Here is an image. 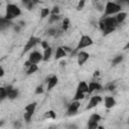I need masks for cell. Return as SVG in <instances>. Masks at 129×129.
<instances>
[{"instance_id":"cell-48","label":"cell","mask_w":129,"mask_h":129,"mask_svg":"<svg viewBox=\"0 0 129 129\" xmlns=\"http://www.w3.org/2000/svg\"><path fill=\"white\" fill-rule=\"evenodd\" d=\"M99 129H103V127H99Z\"/></svg>"},{"instance_id":"cell-1","label":"cell","mask_w":129,"mask_h":129,"mask_svg":"<svg viewBox=\"0 0 129 129\" xmlns=\"http://www.w3.org/2000/svg\"><path fill=\"white\" fill-rule=\"evenodd\" d=\"M20 9L18 8L16 5L13 4H9L6 7V15H5V19L7 20H11L12 18L16 17L18 15H20Z\"/></svg>"},{"instance_id":"cell-4","label":"cell","mask_w":129,"mask_h":129,"mask_svg":"<svg viewBox=\"0 0 129 129\" xmlns=\"http://www.w3.org/2000/svg\"><path fill=\"white\" fill-rule=\"evenodd\" d=\"M41 60H42V56L39 54V51H34L29 56V61L28 62H29L31 65H36Z\"/></svg>"},{"instance_id":"cell-33","label":"cell","mask_w":129,"mask_h":129,"mask_svg":"<svg viewBox=\"0 0 129 129\" xmlns=\"http://www.w3.org/2000/svg\"><path fill=\"white\" fill-rule=\"evenodd\" d=\"M42 92H44V90H42V87H41V86H39V87H37V88H36V91H35V93H36V94H41Z\"/></svg>"},{"instance_id":"cell-34","label":"cell","mask_w":129,"mask_h":129,"mask_svg":"<svg viewBox=\"0 0 129 129\" xmlns=\"http://www.w3.org/2000/svg\"><path fill=\"white\" fill-rule=\"evenodd\" d=\"M56 30L55 29V28H50V29L49 30V33L50 35H55L56 34Z\"/></svg>"},{"instance_id":"cell-43","label":"cell","mask_w":129,"mask_h":129,"mask_svg":"<svg viewBox=\"0 0 129 129\" xmlns=\"http://www.w3.org/2000/svg\"><path fill=\"white\" fill-rule=\"evenodd\" d=\"M24 66H25V67H30V66H31V64H30V63H29V62H28V61H27L26 63H25V65H24Z\"/></svg>"},{"instance_id":"cell-9","label":"cell","mask_w":129,"mask_h":129,"mask_svg":"<svg viewBox=\"0 0 129 129\" xmlns=\"http://www.w3.org/2000/svg\"><path fill=\"white\" fill-rule=\"evenodd\" d=\"M10 24H12L10 20L5 19V17H0V30L6 29L7 27L10 26Z\"/></svg>"},{"instance_id":"cell-40","label":"cell","mask_w":129,"mask_h":129,"mask_svg":"<svg viewBox=\"0 0 129 129\" xmlns=\"http://www.w3.org/2000/svg\"><path fill=\"white\" fill-rule=\"evenodd\" d=\"M99 24H100V28H101L102 30H104V29H105V25H104V23H103V22L101 21V22L99 23Z\"/></svg>"},{"instance_id":"cell-2","label":"cell","mask_w":129,"mask_h":129,"mask_svg":"<svg viewBox=\"0 0 129 129\" xmlns=\"http://www.w3.org/2000/svg\"><path fill=\"white\" fill-rule=\"evenodd\" d=\"M120 5H118L116 3H113V2H108L107 5H106V10H105V14L106 15H109V14H113V13H116L118 11H120Z\"/></svg>"},{"instance_id":"cell-45","label":"cell","mask_w":129,"mask_h":129,"mask_svg":"<svg viewBox=\"0 0 129 129\" xmlns=\"http://www.w3.org/2000/svg\"><path fill=\"white\" fill-rule=\"evenodd\" d=\"M14 29H15V31H19V26H15Z\"/></svg>"},{"instance_id":"cell-6","label":"cell","mask_w":129,"mask_h":129,"mask_svg":"<svg viewBox=\"0 0 129 129\" xmlns=\"http://www.w3.org/2000/svg\"><path fill=\"white\" fill-rule=\"evenodd\" d=\"M103 23H104L105 27H112V28H114V27L117 25L118 22H117V20H116V18H114V17H109V18H106Z\"/></svg>"},{"instance_id":"cell-27","label":"cell","mask_w":129,"mask_h":129,"mask_svg":"<svg viewBox=\"0 0 129 129\" xmlns=\"http://www.w3.org/2000/svg\"><path fill=\"white\" fill-rule=\"evenodd\" d=\"M123 60V58L121 56H116L115 59L113 60V65H116V64H118V63H120V62Z\"/></svg>"},{"instance_id":"cell-15","label":"cell","mask_w":129,"mask_h":129,"mask_svg":"<svg viewBox=\"0 0 129 129\" xmlns=\"http://www.w3.org/2000/svg\"><path fill=\"white\" fill-rule=\"evenodd\" d=\"M100 119H101L100 115H98V114H93V115L91 116L90 119H89V124H91V123H98V121H100Z\"/></svg>"},{"instance_id":"cell-11","label":"cell","mask_w":129,"mask_h":129,"mask_svg":"<svg viewBox=\"0 0 129 129\" xmlns=\"http://www.w3.org/2000/svg\"><path fill=\"white\" fill-rule=\"evenodd\" d=\"M101 101V97H99V96H95V97H92V99H91V101L89 103V106H88V109H91V108H93L95 107L96 105Z\"/></svg>"},{"instance_id":"cell-22","label":"cell","mask_w":129,"mask_h":129,"mask_svg":"<svg viewBox=\"0 0 129 129\" xmlns=\"http://www.w3.org/2000/svg\"><path fill=\"white\" fill-rule=\"evenodd\" d=\"M6 91H5V88H2V87H0V100H2L5 98L6 96Z\"/></svg>"},{"instance_id":"cell-20","label":"cell","mask_w":129,"mask_h":129,"mask_svg":"<svg viewBox=\"0 0 129 129\" xmlns=\"http://www.w3.org/2000/svg\"><path fill=\"white\" fill-rule=\"evenodd\" d=\"M126 15H127V14H126L125 12H121V13H119L118 15H117V18H116L117 22H119V23L122 22V21L126 18Z\"/></svg>"},{"instance_id":"cell-19","label":"cell","mask_w":129,"mask_h":129,"mask_svg":"<svg viewBox=\"0 0 129 129\" xmlns=\"http://www.w3.org/2000/svg\"><path fill=\"white\" fill-rule=\"evenodd\" d=\"M17 94H18V92H17V90H11L10 92H9L8 94H7V96L9 97V99H11V100H13V99H15L16 97H17Z\"/></svg>"},{"instance_id":"cell-21","label":"cell","mask_w":129,"mask_h":129,"mask_svg":"<svg viewBox=\"0 0 129 129\" xmlns=\"http://www.w3.org/2000/svg\"><path fill=\"white\" fill-rule=\"evenodd\" d=\"M37 70H39V68H37L36 65H31V66L29 67V69H28V71H27V74L30 75V74H32V73H34V72H36Z\"/></svg>"},{"instance_id":"cell-14","label":"cell","mask_w":129,"mask_h":129,"mask_svg":"<svg viewBox=\"0 0 129 129\" xmlns=\"http://www.w3.org/2000/svg\"><path fill=\"white\" fill-rule=\"evenodd\" d=\"M88 88H89V93H92L93 91H95V90H100L101 89V86H100L99 84H97V83H90Z\"/></svg>"},{"instance_id":"cell-36","label":"cell","mask_w":129,"mask_h":129,"mask_svg":"<svg viewBox=\"0 0 129 129\" xmlns=\"http://www.w3.org/2000/svg\"><path fill=\"white\" fill-rule=\"evenodd\" d=\"M11 90H13L12 89V86H7V87L5 88V91H6V94H8L9 92H10Z\"/></svg>"},{"instance_id":"cell-30","label":"cell","mask_w":129,"mask_h":129,"mask_svg":"<svg viewBox=\"0 0 129 129\" xmlns=\"http://www.w3.org/2000/svg\"><path fill=\"white\" fill-rule=\"evenodd\" d=\"M98 128V123H91L89 124V129H97Z\"/></svg>"},{"instance_id":"cell-12","label":"cell","mask_w":129,"mask_h":129,"mask_svg":"<svg viewBox=\"0 0 129 129\" xmlns=\"http://www.w3.org/2000/svg\"><path fill=\"white\" fill-rule=\"evenodd\" d=\"M105 105H106V108H112L114 105H115V100L111 97H107L105 99Z\"/></svg>"},{"instance_id":"cell-18","label":"cell","mask_w":129,"mask_h":129,"mask_svg":"<svg viewBox=\"0 0 129 129\" xmlns=\"http://www.w3.org/2000/svg\"><path fill=\"white\" fill-rule=\"evenodd\" d=\"M50 55H51V49L49 46V47H47V49L45 50L44 58H42V59H44V61H47V60H49V59H50Z\"/></svg>"},{"instance_id":"cell-47","label":"cell","mask_w":129,"mask_h":129,"mask_svg":"<svg viewBox=\"0 0 129 129\" xmlns=\"http://www.w3.org/2000/svg\"><path fill=\"white\" fill-rule=\"evenodd\" d=\"M3 125V121H0V126H2Z\"/></svg>"},{"instance_id":"cell-3","label":"cell","mask_w":129,"mask_h":129,"mask_svg":"<svg viewBox=\"0 0 129 129\" xmlns=\"http://www.w3.org/2000/svg\"><path fill=\"white\" fill-rule=\"evenodd\" d=\"M93 44V40L91 39V37L87 36V35H84L81 37V40L79 42V45L77 46L76 50H80V49H83V47H86V46H89Z\"/></svg>"},{"instance_id":"cell-41","label":"cell","mask_w":129,"mask_h":129,"mask_svg":"<svg viewBox=\"0 0 129 129\" xmlns=\"http://www.w3.org/2000/svg\"><path fill=\"white\" fill-rule=\"evenodd\" d=\"M63 50H65V52H66V51H71V49H70V47H68V46H64Z\"/></svg>"},{"instance_id":"cell-38","label":"cell","mask_w":129,"mask_h":129,"mask_svg":"<svg viewBox=\"0 0 129 129\" xmlns=\"http://www.w3.org/2000/svg\"><path fill=\"white\" fill-rule=\"evenodd\" d=\"M14 125H15V127H16V128H20L21 124H20V122H19V121H16L15 123H14Z\"/></svg>"},{"instance_id":"cell-28","label":"cell","mask_w":129,"mask_h":129,"mask_svg":"<svg viewBox=\"0 0 129 129\" xmlns=\"http://www.w3.org/2000/svg\"><path fill=\"white\" fill-rule=\"evenodd\" d=\"M59 19H60V16H59V15H51L50 18V23L54 22V21H56V20H59Z\"/></svg>"},{"instance_id":"cell-32","label":"cell","mask_w":129,"mask_h":129,"mask_svg":"<svg viewBox=\"0 0 129 129\" xmlns=\"http://www.w3.org/2000/svg\"><path fill=\"white\" fill-rule=\"evenodd\" d=\"M51 14H52V15H58V14H59V8L58 7H55L54 9H52Z\"/></svg>"},{"instance_id":"cell-29","label":"cell","mask_w":129,"mask_h":129,"mask_svg":"<svg viewBox=\"0 0 129 129\" xmlns=\"http://www.w3.org/2000/svg\"><path fill=\"white\" fill-rule=\"evenodd\" d=\"M113 30H114V28H112V27H105V29L103 31H104V34H108L110 32H113Z\"/></svg>"},{"instance_id":"cell-44","label":"cell","mask_w":129,"mask_h":129,"mask_svg":"<svg viewBox=\"0 0 129 129\" xmlns=\"http://www.w3.org/2000/svg\"><path fill=\"white\" fill-rule=\"evenodd\" d=\"M24 24H25V23L23 22V21H20V22H19V25H20V26H23V25H24Z\"/></svg>"},{"instance_id":"cell-46","label":"cell","mask_w":129,"mask_h":129,"mask_svg":"<svg viewBox=\"0 0 129 129\" xmlns=\"http://www.w3.org/2000/svg\"><path fill=\"white\" fill-rule=\"evenodd\" d=\"M95 76H99V72H96V73H95Z\"/></svg>"},{"instance_id":"cell-42","label":"cell","mask_w":129,"mask_h":129,"mask_svg":"<svg viewBox=\"0 0 129 129\" xmlns=\"http://www.w3.org/2000/svg\"><path fill=\"white\" fill-rule=\"evenodd\" d=\"M4 75V71L2 68H0V77H2V76Z\"/></svg>"},{"instance_id":"cell-23","label":"cell","mask_w":129,"mask_h":129,"mask_svg":"<svg viewBox=\"0 0 129 129\" xmlns=\"http://www.w3.org/2000/svg\"><path fill=\"white\" fill-rule=\"evenodd\" d=\"M45 117H46V118L56 119V113H55L54 111H49V112H46V114H45Z\"/></svg>"},{"instance_id":"cell-16","label":"cell","mask_w":129,"mask_h":129,"mask_svg":"<svg viewBox=\"0 0 129 129\" xmlns=\"http://www.w3.org/2000/svg\"><path fill=\"white\" fill-rule=\"evenodd\" d=\"M65 56H66V52L63 50V47H59L58 50H56V59H61Z\"/></svg>"},{"instance_id":"cell-17","label":"cell","mask_w":129,"mask_h":129,"mask_svg":"<svg viewBox=\"0 0 129 129\" xmlns=\"http://www.w3.org/2000/svg\"><path fill=\"white\" fill-rule=\"evenodd\" d=\"M35 107H36V103L29 104V105H27V106L25 107V111H26V112L33 113V112H34V109H35Z\"/></svg>"},{"instance_id":"cell-35","label":"cell","mask_w":129,"mask_h":129,"mask_svg":"<svg viewBox=\"0 0 129 129\" xmlns=\"http://www.w3.org/2000/svg\"><path fill=\"white\" fill-rule=\"evenodd\" d=\"M41 46L44 47L45 50H46L47 47H49V45H47V42H46V41H42V42H41Z\"/></svg>"},{"instance_id":"cell-10","label":"cell","mask_w":129,"mask_h":129,"mask_svg":"<svg viewBox=\"0 0 129 129\" xmlns=\"http://www.w3.org/2000/svg\"><path fill=\"white\" fill-rule=\"evenodd\" d=\"M89 92V88L87 84L85 82H81L79 84V87H78V90H77V93H80V94H84V93H87Z\"/></svg>"},{"instance_id":"cell-25","label":"cell","mask_w":129,"mask_h":129,"mask_svg":"<svg viewBox=\"0 0 129 129\" xmlns=\"http://www.w3.org/2000/svg\"><path fill=\"white\" fill-rule=\"evenodd\" d=\"M32 114H33V113H30V112H26V113H24V119L26 120V122H29V121H30Z\"/></svg>"},{"instance_id":"cell-24","label":"cell","mask_w":129,"mask_h":129,"mask_svg":"<svg viewBox=\"0 0 129 129\" xmlns=\"http://www.w3.org/2000/svg\"><path fill=\"white\" fill-rule=\"evenodd\" d=\"M50 14V10L47 8H42L41 9V17L45 18V16H47Z\"/></svg>"},{"instance_id":"cell-31","label":"cell","mask_w":129,"mask_h":129,"mask_svg":"<svg viewBox=\"0 0 129 129\" xmlns=\"http://www.w3.org/2000/svg\"><path fill=\"white\" fill-rule=\"evenodd\" d=\"M84 98V94H80V93H77L75 96V100H80V99H83Z\"/></svg>"},{"instance_id":"cell-8","label":"cell","mask_w":129,"mask_h":129,"mask_svg":"<svg viewBox=\"0 0 129 129\" xmlns=\"http://www.w3.org/2000/svg\"><path fill=\"white\" fill-rule=\"evenodd\" d=\"M79 107H80V103H79L78 101L73 102V104H71V105H70V107H69L68 114H69V115H72V114H75L76 112H77V110L79 109Z\"/></svg>"},{"instance_id":"cell-39","label":"cell","mask_w":129,"mask_h":129,"mask_svg":"<svg viewBox=\"0 0 129 129\" xmlns=\"http://www.w3.org/2000/svg\"><path fill=\"white\" fill-rule=\"evenodd\" d=\"M84 4H85V1H81V2L79 3V6H78V8H79V9H81V8H83V6H84Z\"/></svg>"},{"instance_id":"cell-13","label":"cell","mask_w":129,"mask_h":129,"mask_svg":"<svg viewBox=\"0 0 129 129\" xmlns=\"http://www.w3.org/2000/svg\"><path fill=\"white\" fill-rule=\"evenodd\" d=\"M56 83H58V78L56 77V76H54V77H51L50 80L49 81V85H47V89L50 90L55 87V86L56 85Z\"/></svg>"},{"instance_id":"cell-7","label":"cell","mask_w":129,"mask_h":129,"mask_svg":"<svg viewBox=\"0 0 129 129\" xmlns=\"http://www.w3.org/2000/svg\"><path fill=\"white\" fill-rule=\"evenodd\" d=\"M88 59H89V54H87V52H85V51H81L78 55V64L80 66H82L86 63V61Z\"/></svg>"},{"instance_id":"cell-5","label":"cell","mask_w":129,"mask_h":129,"mask_svg":"<svg viewBox=\"0 0 129 129\" xmlns=\"http://www.w3.org/2000/svg\"><path fill=\"white\" fill-rule=\"evenodd\" d=\"M39 41V39H35V37H30V39L28 40V42L26 44V45L24 47V50H23V52H26L27 50H29L30 49H32V47L34 46Z\"/></svg>"},{"instance_id":"cell-49","label":"cell","mask_w":129,"mask_h":129,"mask_svg":"<svg viewBox=\"0 0 129 129\" xmlns=\"http://www.w3.org/2000/svg\"><path fill=\"white\" fill-rule=\"evenodd\" d=\"M0 6H1V3H0Z\"/></svg>"},{"instance_id":"cell-26","label":"cell","mask_w":129,"mask_h":129,"mask_svg":"<svg viewBox=\"0 0 129 129\" xmlns=\"http://www.w3.org/2000/svg\"><path fill=\"white\" fill-rule=\"evenodd\" d=\"M69 23H70V20L68 19V18H66V19L64 20V23H63V28L65 30L68 29V27H69Z\"/></svg>"},{"instance_id":"cell-37","label":"cell","mask_w":129,"mask_h":129,"mask_svg":"<svg viewBox=\"0 0 129 129\" xmlns=\"http://www.w3.org/2000/svg\"><path fill=\"white\" fill-rule=\"evenodd\" d=\"M114 89H115V86H114L113 84H111V85L108 86V90H109V91H113Z\"/></svg>"}]
</instances>
